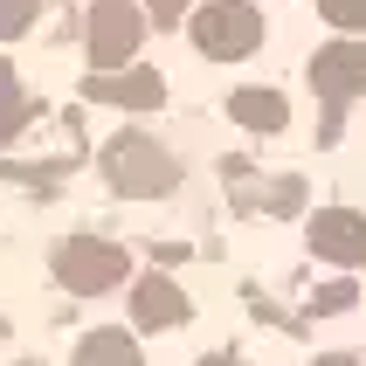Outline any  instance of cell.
Listing matches in <instances>:
<instances>
[{
  "label": "cell",
  "instance_id": "obj_1",
  "mask_svg": "<svg viewBox=\"0 0 366 366\" xmlns=\"http://www.w3.org/2000/svg\"><path fill=\"white\" fill-rule=\"evenodd\" d=\"M97 173H104V187L118 201H159V194L180 187V152L159 145V139H145V132H118V139H104Z\"/></svg>",
  "mask_w": 366,
  "mask_h": 366
},
{
  "label": "cell",
  "instance_id": "obj_2",
  "mask_svg": "<svg viewBox=\"0 0 366 366\" xmlns=\"http://www.w3.org/2000/svg\"><path fill=\"white\" fill-rule=\"evenodd\" d=\"M49 269L69 297H104V290L132 284V249H118L111 235H62L49 249Z\"/></svg>",
  "mask_w": 366,
  "mask_h": 366
},
{
  "label": "cell",
  "instance_id": "obj_3",
  "mask_svg": "<svg viewBox=\"0 0 366 366\" xmlns=\"http://www.w3.org/2000/svg\"><path fill=\"white\" fill-rule=\"evenodd\" d=\"M187 41L201 49L207 62H242L263 49V14L249 0H207L201 14L187 21Z\"/></svg>",
  "mask_w": 366,
  "mask_h": 366
},
{
  "label": "cell",
  "instance_id": "obj_4",
  "mask_svg": "<svg viewBox=\"0 0 366 366\" xmlns=\"http://www.w3.org/2000/svg\"><path fill=\"white\" fill-rule=\"evenodd\" d=\"M83 41H90V69H124V62H139V49H145V7H132V0H90Z\"/></svg>",
  "mask_w": 366,
  "mask_h": 366
},
{
  "label": "cell",
  "instance_id": "obj_5",
  "mask_svg": "<svg viewBox=\"0 0 366 366\" xmlns=\"http://www.w3.org/2000/svg\"><path fill=\"white\" fill-rule=\"evenodd\" d=\"M311 90H318V104H325V139H318V145H332V139H339V111L366 90V49H360V41H332V49H318V56H311Z\"/></svg>",
  "mask_w": 366,
  "mask_h": 366
},
{
  "label": "cell",
  "instance_id": "obj_6",
  "mask_svg": "<svg viewBox=\"0 0 366 366\" xmlns=\"http://www.w3.org/2000/svg\"><path fill=\"white\" fill-rule=\"evenodd\" d=\"M83 97H90V104H111V111H159V104H166V76H159V69H145V62L90 69Z\"/></svg>",
  "mask_w": 366,
  "mask_h": 366
},
{
  "label": "cell",
  "instance_id": "obj_7",
  "mask_svg": "<svg viewBox=\"0 0 366 366\" xmlns=\"http://www.w3.org/2000/svg\"><path fill=\"white\" fill-rule=\"evenodd\" d=\"M305 242L318 263H339V269H360L366 263V214H352V207H318L305 222Z\"/></svg>",
  "mask_w": 366,
  "mask_h": 366
},
{
  "label": "cell",
  "instance_id": "obj_8",
  "mask_svg": "<svg viewBox=\"0 0 366 366\" xmlns=\"http://www.w3.org/2000/svg\"><path fill=\"white\" fill-rule=\"evenodd\" d=\"M187 318H194V305H187V290L166 269L132 277V332H180Z\"/></svg>",
  "mask_w": 366,
  "mask_h": 366
},
{
  "label": "cell",
  "instance_id": "obj_9",
  "mask_svg": "<svg viewBox=\"0 0 366 366\" xmlns=\"http://www.w3.org/2000/svg\"><path fill=\"white\" fill-rule=\"evenodd\" d=\"M69 366H145L139 332H132V325H97V332H83Z\"/></svg>",
  "mask_w": 366,
  "mask_h": 366
},
{
  "label": "cell",
  "instance_id": "obj_10",
  "mask_svg": "<svg viewBox=\"0 0 366 366\" xmlns=\"http://www.w3.org/2000/svg\"><path fill=\"white\" fill-rule=\"evenodd\" d=\"M228 118L242 124V132H256V139H269V132L290 124V104L277 97V90H263V83H242V90L228 97Z\"/></svg>",
  "mask_w": 366,
  "mask_h": 366
},
{
  "label": "cell",
  "instance_id": "obj_11",
  "mask_svg": "<svg viewBox=\"0 0 366 366\" xmlns=\"http://www.w3.org/2000/svg\"><path fill=\"white\" fill-rule=\"evenodd\" d=\"M28 111H35V97L21 90L14 62H0V145H14V139H21V124H28Z\"/></svg>",
  "mask_w": 366,
  "mask_h": 366
},
{
  "label": "cell",
  "instance_id": "obj_12",
  "mask_svg": "<svg viewBox=\"0 0 366 366\" xmlns=\"http://www.w3.org/2000/svg\"><path fill=\"white\" fill-rule=\"evenodd\" d=\"M35 14H41V0H0V41L28 35V28H35Z\"/></svg>",
  "mask_w": 366,
  "mask_h": 366
},
{
  "label": "cell",
  "instance_id": "obj_13",
  "mask_svg": "<svg viewBox=\"0 0 366 366\" xmlns=\"http://www.w3.org/2000/svg\"><path fill=\"white\" fill-rule=\"evenodd\" d=\"M297 207H305V180H290V173H284V180L269 187V214H297Z\"/></svg>",
  "mask_w": 366,
  "mask_h": 366
},
{
  "label": "cell",
  "instance_id": "obj_14",
  "mask_svg": "<svg viewBox=\"0 0 366 366\" xmlns=\"http://www.w3.org/2000/svg\"><path fill=\"white\" fill-rule=\"evenodd\" d=\"M332 28H366V0H318Z\"/></svg>",
  "mask_w": 366,
  "mask_h": 366
},
{
  "label": "cell",
  "instance_id": "obj_15",
  "mask_svg": "<svg viewBox=\"0 0 366 366\" xmlns=\"http://www.w3.org/2000/svg\"><path fill=\"white\" fill-rule=\"evenodd\" d=\"M187 0H145V28H180Z\"/></svg>",
  "mask_w": 366,
  "mask_h": 366
},
{
  "label": "cell",
  "instance_id": "obj_16",
  "mask_svg": "<svg viewBox=\"0 0 366 366\" xmlns=\"http://www.w3.org/2000/svg\"><path fill=\"white\" fill-rule=\"evenodd\" d=\"M311 311H325V318L332 311H352V284H325L318 297H311Z\"/></svg>",
  "mask_w": 366,
  "mask_h": 366
},
{
  "label": "cell",
  "instance_id": "obj_17",
  "mask_svg": "<svg viewBox=\"0 0 366 366\" xmlns=\"http://www.w3.org/2000/svg\"><path fill=\"white\" fill-rule=\"evenodd\" d=\"M194 366H249V360H235V352H201Z\"/></svg>",
  "mask_w": 366,
  "mask_h": 366
},
{
  "label": "cell",
  "instance_id": "obj_18",
  "mask_svg": "<svg viewBox=\"0 0 366 366\" xmlns=\"http://www.w3.org/2000/svg\"><path fill=\"white\" fill-rule=\"evenodd\" d=\"M318 366H360V360H352V352H325Z\"/></svg>",
  "mask_w": 366,
  "mask_h": 366
},
{
  "label": "cell",
  "instance_id": "obj_19",
  "mask_svg": "<svg viewBox=\"0 0 366 366\" xmlns=\"http://www.w3.org/2000/svg\"><path fill=\"white\" fill-rule=\"evenodd\" d=\"M21 366H35V360H21Z\"/></svg>",
  "mask_w": 366,
  "mask_h": 366
}]
</instances>
